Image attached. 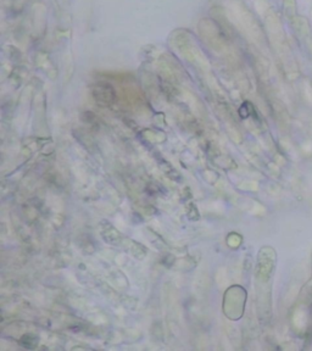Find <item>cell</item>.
I'll list each match as a JSON object with an SVG mask.
<instances>
[{"label": "cell", "instance_id": "6da1fadb", "mask_svg": "<svg viewBox=\"0 0 312 351\" xmlns=\"http://www.w3.org/2000/svg\"><path fill=\"white\" fill-rule=\"evenodd\" d=\"M94 97L95 100L99 103H104V104H110L114 102V90L111 89V87L107 84H99L95 87L94 89Z\"/></svg>", "mask_w": 312, "mask_h": 351}]
</instances>
